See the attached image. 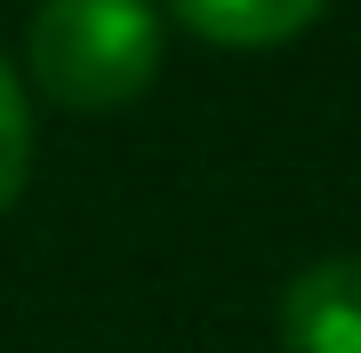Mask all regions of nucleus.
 <instances>
[{"label": "nucleus", "mask_w": 361, "mask_h": 353, "mask_svg": "<svg viewBox=\"0 0 361 353\" xmlns=\"http://www.w3.org/2000/svg\"><path fill=\"white\" fill-rule=\"evenodd\" d=\"M25 73L56 113H121L161 73L153 0H40L25 25Z\"/></svg>", "instance_id": "1"}, {"label": "nucleus", "mask_w": 361, "mask_h": 353, "mask_svg": "<svg viewBox=\"0 0 361 353\" xmlns=\"http://www.w3.org/2000/svg\"><path fill=\"white\" fill-rule=\"evenodd\" d=\"M289 353H361V257H313L281 289Z\"/></svg>", "instance_id": "2"}, {"label": "nucleus", "mask_w": 361, "mask_h": 353, "mask_svg": "<svg viewBox=\"0 0 361 353\" xmlns=\"http://www.w3.org/2000/svg\"><path fill=\"white\" fill-rule=\"evenodd\" d=\"M177 25L209 49H281L329 8V0H169Z\"/></svg>", "instance_id": "3"}, {"label": "nucleus", "mask_w": 361, "mask_h": 353, "mask_svg": "<svg viewBox=\"0 0 361 353\" xmlns=\"http://www.w3.org/2000/svg\"><path fill=\"white\" fill-rule=\"evenodd\" d=\"M32 177V97H25V73L0 56V209L25 193Z\"/></svg>", "instance_id": "4"}]
</instances>
